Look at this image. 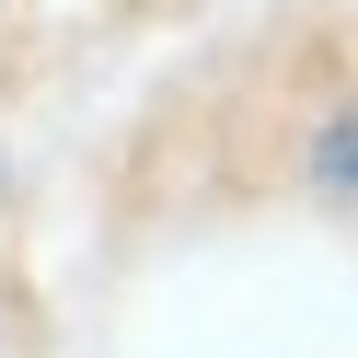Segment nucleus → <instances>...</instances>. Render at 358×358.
I'll return each instance as SVG.
<instances>
[{
  "mask_svg": "<svg viewBox=\"0 0 358 358\" xmlns=\"http://www.w3.org/2000/svg\"><path fill=\"white\" fill-rule=\"evenodd\" d=\"M324 185H335V196H358V116L324 139Z\"/></svg>",
  "mask_w": 358,
  "mask_h": 358,
  "instance_id": "1",
  "label": "nucleus"
}]
</instances>
